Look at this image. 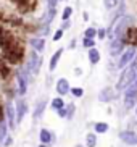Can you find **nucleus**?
Masks as SVG:
<instances>
[{
    "label": "nucleus",
    "mask_w": 137,
    "mask_h": 147,
    "mask_svg": "<svg viewBox=\"0 0 137 147\" xmlns=\"http://www.w3.org/2000/svg\"><path fill=\"white\" fill-rule=\"evenodd\" d=\"M136 113H137V107H136Z\"/></svg>",
    "instance_id": "nucleus-39"
},
{
    "label": "nucleus",
    "mask_w": 137,
    "mask_h": 147,
    "mask_svg": "<svg viewBox=\"0 0 137 147\" xmlns=\"http://www.w3.org/2000/svg\"><path fill=\"white\" fill-rule=\"evenodd\" d=\"M87 58H89V63H90V65H97V63L100 61V52H99V49H97V47L89 49Z\"/></svg>",
    "instance_id": "nucleus-15"
},
{
    "label": "nucleus",
    "mask_w": 137,
    "mask_h": 147,
    "mask_svg": "<svg viewBox=\"0 0 137 147\" xmlns=\"http://www.w3.org/2000/svg\"><path fill=\"white\" fill-rule=\"evenodd\" d=\"M69 92H71L74 97H77V99L84 95V89H82V87H71V91H69Z\"/></svg>",
    "instance_id": "nucleus-28"
},
{
    "label": "nucleus",
    "mask_w": 137,
    "mask_h": 147,
    "mask_svg": "<svg viewBox=\"0 0 137 147\" xmlns=\"http://www.w3.org/2000/svg\"><path fill=\"white\" fill-rule=\"evenodd\" d=\"M121 3H123V0H103V7L107 10H115Z\"/></svg>",
    "instance_id": "nucleus-22"
},
{
    "label": "nucleus",
    "mask_w": 137,
    "mask_h": 147,
    "mask_svg": "<svg viewBox=\"0 0 137 147\" xmlns=\"http://www.w3.org/2000/svg\"><path fill=\"white\" fill-rule=\"evenodd\" d=\"M39 147H47V144H40V146H39Z\"/></svg>",
    "instance_id": "nucleus-38"
},
{
    "label": "nucleus",
    "mask_w": 137,
    "mask_h": 147,
    "mask_svg": "<svg viewBox=\"0 0 137 147\" xmlns=\"http://www.w3.org/2000/svg\"><path fill=\"white\" fill-rule=\"evenodd\" d=\"M74 112H76V105L74 104H69V105H66V120H73V117H74Z\"/></svg>",
    "instance_id": "nucleus-25"
},
{
    "label": "nucleus",
    "mask_w": 137,
    "mask_h": 147,
    "mask_svg": "<svg viewBox=\"0 0 137 147\" xmlns=\"http://www.w3.org/2000/svg\"><path fill=\"white\" fill-rule=\"evenodd\" d=\"M136 78H137V57L121 71L120 78H118V82H116V91L121 92L123 89H126Z\"/></svg>",
    "instance_id": "nucleus-1"
},
{
    "label": "nucleus",
    "mask_w": 137,
    "mask_h": 147,
    "mask_svg": "<svg viewBox=\"0 0 137 147\" xmlns=\"http://www.w3.org/2000/svg\"><path fill=\"white\" fill-rule=\"evenodd\" d=\"M16 84H18V94L24 95L26 91H28V84H29V81H28V78H26L24 71H18V74H16Z\"/></svg>",
    "instance_id": "nucleus-11"
},
{
    "label": "nucleus",
    "mask_w": 137,
    "mask_h": 147,
    "mask_svg": "<svg viewBox=\"0 0 137 147\" xmlns=\"http://www.w3.org/2000/svg\"><path fill=\"white\" fill-rule=\"evenodd\" d=\"M82 20H84V21H89V13H87V11L82 13Z\"/></svg>",
    "instance_id": "nucleus-35"
},
{
    "label": "nucleus",
    "mask_w": 137,
    "mask_h": 147,
    "mask_svg": "<svg viewBox=\"0 0 137 147\" xmlns=\"http://www.w3.org/2000/svg\"><path fill=\"white\" fill-rule=\"evenodd\" d=\"M8 123H7V121H2V123H0V141H3L5 138H7V136H8Z\"/></svg>",
    "instance_id": "nucleus-24"
},
{
    "label": "nucleus",
    "mask_w": 137,
    "mask_h": 147,
    "mask_svg": "<svg viewBox=\"0 0 137 147\" xmlns=\"http://www.w3.org/2000/svg\"><path fill=\"white\" fill-rule=\"evenodd\" d=\"M137 57V47H132V45H129L128 49H124V52L120 55V58H118V68L120 69H124L126 66L131 63V61L134 60Z\"/></svg>",
    "instance_id": "nucleus-4"
},
{
    "label": "nucleus",
    "mask_w": 137,
    "mask_h": 147,
    "mask_svg": "<svg viewBox=\"0 0 137 147\" xmlns=\"http://www.w3.org/2000/svg\"><path fill=\"white\" fill-rule=\"evenodd\" d=\"M50 105H52V108L55 110V112H58V110H61V108H64L66 105H64V100H63V97H55V99H52V102H50Z\"/></svg>",
    "instance_id": "nucleus-19"
},
{
    "label": "nucleus",
    "mask_w": 137,
    "mask_h": 147,
    "mask_svg": "<svg viewBox=\"0 0 137 147\" xmlns=\"http://www.w3.org/2000/svg\"><path fill=\"white\" fill-rule=\"evenodd\" d=\"M29 45L36 52H44L45 50V39L44 37H32L29 40Z\"/></svg>",
    "instance_id": "nucleus-14"
},
{
    "label": "nucleus",
    "mask_w": 137,
    "mask_h": 147,
    "mask_svg": "<svg viewBox=\"0 0 137 147\" xmlns=\"http://www.w3.org/2000/svg\"><path fill=\"white\" fill-rule=\"evenodd\" d=\"M74 147H86V146H82V144H76Z\"/></svg>",
    "instance_id": "nucleus-37"
},
{
    "label": "nucleus",
    "mask_w": 137,
    "mask_h": 147,
    "mask_svg": "<svg viewBox=\"0 0 137 147\" xmlns=\"http://www.w3.org/2000/svg\"><path fill=\"white\" fill-rule=\"evenodd\" d=\"M115 97H116V87H111V86H105L97 95L99 102H102V104H110Z\"/></svg>",
    "instance_id": "nucleus-5"
},
{
    "label": "nucleus",
    "mask_w": 137,
    "mask_h": 147,
    "mask_svg": "<svg viewBox=\"0 0 137 147\" xmlns=\"http://www.w3.org/2000/svg\"><path fill=\"white\" fill-rule=\"evenodd\" d=\"M94 131L97 134H105L108 131V125L107 123H103V121H97L94 125Z\"/></svg>",
    "instance_id": "nucleus-21"
},
{
    "label": "nucleus",
    "mask_w": 137,
    "mask_h": 147,
    "mask_svg": "<svg viewBox=\"0 0 137 147\" xmlns=\"http://www.w3.org/2000/svg\"><path fill=\"white\" fill-rule=\"evenodd\" d=\"M84 37L95 39V37H97V29H95V28H87V29L84 31Z\"/></svg>",
    "instance_id": "nucleus-26"
},
{
    "label": "nucleus",
    "mask_w": 137,
    "mask_h": 147,
    "mask_svg": "<svg viewBox=\"0 0 137 147\" xmlns=\"http://www.w3.org/2000/svg\"><path fill=\"white\" fill-rule=\"evenodd\" d=\"M63 52H64V49L60 47L55 53H53V55H52L50 61H48V69H50V71H55V69H56V66H58V63H60V60H61Z\"/></svg>",
    "instance_id": "nucleus-13"
},
{
    "label": "nucleus",
    "mask_w": 137,
    "mask_h": 147,
    "mask_svg": "<svg viewBox=\"0 0 137 147\" xmlns=\"http://www.w3.org/2000/svg\"><path fill=\"white\" fill-rule=\"evenodd\" d=\"M2 144H3V147H10V146L13 144V138L8 134V136H7V138L3 139V141H2Z\"/></svg>",
    "instance_id": "nucleus-31"
},
{
    "label": "nucleus",
    "mask_w": 137,
    "mask_h": 147,
    "mask_svg": "<svg viewBox=\"0 0 137 147\" xmlns=\"http://www.w3.org/2000/svg\"><path fill=\"white\" fill-rule=\"evenodd\" d=\"M123 40L128 45H132V47H137V26H131L123 36Z\"/></svg>",
    "instance_id": "nucleus-9"
},
{
    "label": "nucleus",
    "mask_w": 137,
    "mask_h": 147,
    "mask_svg": "<svg viewBox=\"0 0 137 147\" xmlns=\"http://www.w3.org/2000/svg\"><path fill=\"white\" fill-rule=\"evenodd\" d=\"M55 91H56V94L60 95V97H64V95H68V94H69V91H71L69 81H68L66 78H60V79H56Z\"/></svg>",
    "instance_id": "nucleus-6"
},
{
    "label": "nucleus",
    "mask_w": 137,
    "mask_h": 147,
    "mask_svg": "<svg viewBox=\"0 0 137 147\" xmlns=\"http://www.w3.org/2000/svg\"><path fill=\"white\" fill-rule=\"evenodd\" d=\"M123 104L124 110H132L137 104V78L128 86L126 92L123 94Z\"/></svg>",
    "instance_id": "nucleus-2"
},
{
    "label": "nucleus",
    "mask_w": 137,
    "mask_h": 147,
    "mask_svg": "<svg viewBox=\"0 0 137 147\" xmlns=\"http://www.w3.org/2000/svg\"><path fill=\"white\" fill-rule=\"evenodd\" d=\"M86 147H97V133L86 134Z\"/></svg>",
    "instance_id": "nucleus-20"
},
{
    "label": "nucleus",
    "mask_w": 137,
    "mask_h": 147,
    "mask_svg": "<svg viewBox=\"0 0 137 147\" xmlns=\"http://www.w3.org/2000/svg\"><path fill=\"white\" fill-rule=\"evenodd\" d=\"M63 34H64V31L61 29V28H58V29L55 31V34H53V42H58V40L63 37Z\"/></svg>",
    "instance_id": "nucleus-29"
},
{
    "label": "nucleus",
    "mask_w": 137,
    "mask_h": 147,
    "mask_svg": "<svg viewBox=\"0 0 137 147\" xmlns=\"http://www.w3.org/2000/svg\"><path fill=\"white\" fill-rule=\"evenodd\" d=\"M97 37H99L100 40H103L105 37H107V29H105V28H100V29H97Z\"/></svg>",
    "instance_id": "nucleus-30"
},
{
    "label": "nucleus",
    "mask_w": 137,
    "mask_h": 147,
    "mask_svg": "<svg viewBox=\"0 0 137 147\" xmlns=\"http://www.w3.org/2000/svg\"><path fill=\"white\" fill-rule=\"evenodd\" d=\"M120 139L128 146H137V133L131 129H124L120 133Z\"/></svg>",
    "instance_id": "nucleus-8"
},
{
    "label": "nucleus",
    "mask_w": 137,
    "mask_h": 147,
    "mask_svg": "<svg viewBox=\"0 0 137 147\" xmlns=\"http://www.w3.org/2000/svg\"><path fill=\"white\" fill-rule=\"evenodd\" d=\"M69 26H71V21H69V20H68V21H63V24H61V29H68V28Z\"/></svg>",
    "instance_id": "nucleus-34"
},
{
    "label": "nucleus",
    "mask_w": 137,
    "mask_h": 147,
    "mask_svg": "<svg viewBox=\"0 0 137 147\" xmlns=\"http://www.w3.org/2000/svg\"><path fill=\"white\" fill-rule=\"evenodd\" d=\"M10 76V68H8V63L0 58V79H7Z\"/></svg>",
    "instance_id": "nucleus-18"
},
{
    "label": "nucleus",
    "mask_w": 137,
    "mask_h": 147,
    "mask_svg": "<svg viewBox=\"0 0 137 147\" xmlns=\"http://www.w3.org/2000/svg\"><path fill=\"white\" fill-rule=\"evenodd\" d=\"M5 120L8 123L10 129H15V121H16V110L11 104L5 105Z\"/></svg>",
    "instance_id": "nucleus-10"
},
{
    "label": "nucleus",
    "mask_w": 137,
    "mask_h": 147,
    "mask_svg": "<svg viewBox=\"0 0 137 147\" xmlns=\"http://www.w3.org/2000/svg\"><path fill=\"white\" fill-rule=\"evenodd\" d=\"M15 110H16V121L18 123H21L23 118H24V115L28 113V104H26L24 100H18Z\"/></svg>",
    "instance_id": "nucleus-12"
},
{
    "label": "nucleus",
    "mask_w": 137,
    "mask_h": 147,
    "mask_svg": "<svg viewBox=\"0 0 137 147\" xmlns=\"http://www.w3.org/2000/svg\"><path fill=\"white\" fill-rule=\"evenodd\" d=\"M45 107H47V100H45V99L39 100L37 104H36L34 110H32V117H34V118H40V115L44 113V110H45Z\"/></svg>",
    "instance_id": "nucleus-16"
},
{
    "label": "nucleus",
    "mask_w": 137,
    "mask_h": 147,
    "mask_svg": "<svg viewBox=\"0 0 137 147\" xmlns=\"http://www.w3.org/2000/svg\"><path fill=\"white\" fill-rule=\"evenodd\" d=\"M2 121H7L5 120V105L3 104H0V123Z\"/></svg>",
    "instance_id": "nucleus-32"
},
{
    "label": "nucleus",
    "mask_w": 137,
    "mask_h": 147,
    "mask_svg": "<svg viewBox=\"0 0 137 147\" xmlns=\"http://www.w3.org/2000/svg\"><path fill=\"white\" fill-rule=\"evenodd\" d=\"M82 47H86V49H92V47H95V39L82 37Z\"/></svg>",
    "instance_id": "nucleus-27"
},
{
    "label": "nucleus",
    "mask_w": 137,
    "mask_h": 147,
    "mask_svg": "<svg viewBox=\"0 0 137 147\" xmlns=\"http://www.w3.org/2000/svg\"><path fill=\"white\" fill-rule=\"evenodd\" d=\"M39 139H40V144H50L52 142V133L48 129H45V128H42V129H40V133H39Z\"/></svg>",
    "instance_id": "nucleus-17"
},
{
    "label": "nucleus",
    "mask_w": 137,
    "mask_h": 147,
    "mask_svg": "<svg viewBox=\"0 0 137 147\" xmlns=\"http://www.w3.org/2000/svg\"><path fill=\"white\" fill-rule=\"evenodd\" d=\"M74 45H76V40H71L69 42V49H74Z\"/></svg>",
    "instance_id": "nucleus-36"
},
{
    "label": "nucleus",
    "mask_w": 137,
    "mask_h": 147,
    "mask_svg": "<svg viewBox=\"0 0 137 147\" xmlns=\"http://www.w3.org/2000/svg\"><path fill=\"white\" fill-rule=\"evenodd\" d=\"M73 7H71V5H66V7H64L63 8V13H61V20H63V21H68V20H71V16H73Z\"/></svg>",
    "instance_id": "nucleus-23"
},
{
    "label": "nucleus",
    "mask_w": 137,
    "mask_h": 147,
    "mask_svg": "<svg viewBox=\"0 0 137 147\" xmlns=\"http://www.w3.org/2000/svg\"><path fill=\"white\" fill-rule=\"evenodd\" d=\"M124 52V40L123 39H113L110 40V55L111 57H120Z\"/></svg>",
    "instance_id": "nucleus-7"
},
{
    "label": "nucleus",
    "mask_w": 137,
    "mask_h": 147,
    "mask_svg": "<svg viewBox=\"0 0 137 147\" xmlns=\"http://www.w3.org/2000/svg\"><path fill=\"white\" fill-rule=\"evenodd\" d=\"M45 2H47V5L50 7V8H55L56 3H58V0H45Z\"/></svg>",
    "instance_id": "nucleus-33"
},
{
    "label": "nucleus",
    "mask_w": 137,
    "mask_h": 147,
    "mask_svg": "<svg viewBox=\"0 0 137 147\" xmlns=\"http://www.w3.org/2000/svg\"><path fill=\"white\" fill-rule=\"evenodd\" d=\"M40 63H42V58L39 57V52L32 50V52L28 55V60H26V73H32L37 74L39 69H40Z\"/></svg>",
    "instance_id": "nucleus-3"
},
{
    "label": "nucleus",
    "mask_w": 137,
    "mask_h": 147,
    "mask_svg": "<svg viewBox=\"0 0 137 147\" xmlns=\"http://www.w3.org/2000/svg\"><path fill=\"white\" fill-rule=\"evenodd\" d=\"M61 2H64V0H61Z\"/></svg>",
    "instance_id": "nucleus-40"
}]
</instances>
